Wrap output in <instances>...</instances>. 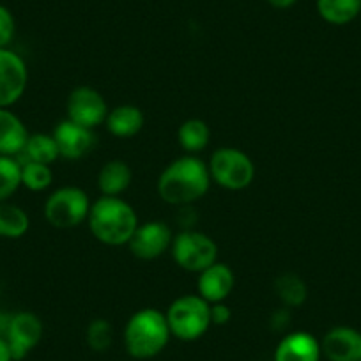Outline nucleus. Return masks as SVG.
Listing matches in <instances>:
<instances>
[{"instance_id":"obj_1","label":"nucleus","mask_w":361,"mask_h":361,"mask_svg":"<svg viewBox=\"0 0 361 361\" xmlns=\"http://www.w3.org/2000/svg\"><path fill=\"white\" fill-rule=\"evenodd\" d=\"M207 163L195 154L173 159L158 177V195L170 206H190L202 199L211 186Z\"/></svg>"},{"instance_id":"obj_2","label":"nucleus","mask_w":361,"mask_h":361,"mask_svg":"<svg viewBox=\"0 0 361 361\" xmlns=\"http://www.w3.org/2000/svg\"><path fill=\"white\" fill-rule=\"evenodd\" d=\"M87 225L90 234L106 246H123L130 243L140 225L137 211L121 197L102 195L90 204Z\"/></svg>"},{"instance_id":"obj_3","label":"nucleus","mask_w":361,"mask_h":361,"mask_svg":"<svg viewBox=\"0 0 361 361\" xmlns=\"http://www.w3.org/2000/svg\"><path fill=\"white\" fill-rule=\"evenodd\" d=\"M165 312L158 308H142L128 319L123 340L128 354L135 360H151L163 353L170 342Z\"/></svg>"},{"instance_id":"obj_4","label":"nucleus","mask_w":361,"mask_h":361,"mask_svg":"<svg viewBox=\"0 0 361 361\" xmlns=\"http://www.w3.org/2000/svg\"><path fill=\"white\" fill-rule=\"evenodd\" d=\"M172 336L193 342L211 328V305L199 294H185L170 303L165 312Z\"/></svg>"},{"instance_id":"obj_5","label":"nucleus","mask_w":361,"mask_h":361,"mask_svg":"<svg viewBox=\"0 0 361 361\" xmlns=\"http://www.w3.org/2000/svg\"><path fill=\"white\" fill-rule=\"evenodd\" d=\"M209 176L213 183L231 192L248 188L255 179V165L245 151L235 147H220L211 154Z\"/></svg>"},{"instance_id":"obj_6","label":"nucleus","mask_w":361,"mask_h":361,"mask_svg":"<svg viewBox=\"0 0 361 361\" xmlns=\"http://www.w3.org/2000/svg\"><path fill=\"white\" fill-rule=\"evenodd\" d=\"M89 195L78 186H62L50 193L44 202V218L55 228H76L87 221L90 211Z\"/></svg>"},{"instance_id":"obj_7","label":"nucleus","mask_w":361,"mask_h":361,"mask_svg":"<svg viewBox=\"0 0 361 361\" xmlns=\"http://www.w3.org/2000/svg\"><path fill=\"white\" fill-rule=\"evenodd\" d=\"M170 250L177 266L190 273H200L218 259L214 239L200 231H183L176 234Z\"/></svg>"},{"instance_id":"obj_8","label":"nucleus","mask_w":361,"mask_h":361,"mask_svg":"<svg viewBox=\"0 0 361 361\" xmlns=\"http://www.w3.org/2000/svg\"><path fill=\"white\" fill-rule=\"evenodd\" d=\"M109 112V105L102 92L89 85H80L73 89L66 102V119L89 130L105 124Z\"/></svg>"},{"instance_id":"obj_9","label":"nucleus","mask_w":361,"mask_h":361,"mask_svg":"<svg viewBox=\"0 0 361 361\" xmlns=\"http://www.w3.org/2000/svg\"><path fill=\"white\" fill-rule=\"evenodd\" d=\"M29 69L11 48H0V109H11L25 94Z\"/></svg>"},{"instance_id":"obj_10","label":"nucleus","mask_w":361,"mask_h":361,"mask_svg":"<svg viewBox=\"0 0 361 361\" xmlns=\"http://www.w3.org/2000/svg\"><path fill=\"white\" fill-rule=\"evenodd\" d=\"M4 338L11 349L13 361H22L43 338V322L32 312H16L11 315Z\"/></svg>"},{"instance_id":"obj_11","label":"nucleus","mask_w":361,"mask_h":361,"mask_svg":"<svg viewBox=\"0 0 361 361\" xmlns=\"http://www.w3.org/2000/svg\"><path fill=\"white\" fill-rule=\"evenodd\" d=\"M172 239L173 234L165 221L151 220L138 225L128 246L137 259L152 260L161 257L170 248Z\"/></svg>"},{"instance_id":"obj_12","label":"nucleus","mask_w":361,"mask_h":361,"mask_svg":"<svg viewBox=\"0 0 361 361\" xmlns=\"http://www.w3.org/2000/svg\"><path fill=\"white\" fill-rule=\"evenodd\" d=\"M54 138L57 142L61 158L66 159H80L89 154L96 145L94 130H89L85 126L64 119L55 126Z\"/></svg>"},{"instance_id":"obj_13","label":"nucleus","mask_w":361,"mask_h":361,"mask_svg":"<svg viewBox=\"0 0 361 361\" xmlns=\"http://www.w3.org/2000/svg\"><path fill=\"white\" fill-rule=\"evenodd\" d=\"M321 353L328 361H361V333L349 326L331 328L322 336Z\"/></svg>"},{"instance_id":"obj_14","label":"nucleus","mask_w":361,"mask_h":361,"mask_svg":"<svg viewBox=\"0 0 361 361\" xmlns=\"http://www.w3.org/2000/svg\"><path fill=\"white\" fill-rule=\"evenodd\" d=\"M235 286L234 271L231 266L224 262H214L209 267L199 273V280H197V290L199 296L204 298L209 305L221 303L231 296Z\"/></svg>"},{"instance_id":"obj_15","label":"nucleus","mask_w":361,"mask_h":361,"mask_svg":"<svg viewBox=\"0 0 361 361\" xmlns=\"http://www.w3.org/2000/svg\"><path fill=\"white\" fill-rule=\"evenodd\" d=\"M321 342L308 331H293L275 349V361H321Z\"/></svg>"},{"instance_id":"obj_16","label":"nucleus","mask_w":361,"mask_h":361,"mask_svg":"<svg viewBox=\"0 0 361 361\" xmlns=\"http://www.w3.org/2000/svg\"><path fill=\"white\" fill-rule=\"evenodd\" d=\"M29 135L23 121L13 110L0 109V154L13 158L22 154Z\"/></svg>"},{"instance_id":"obj_17","label":"nucleus","mask_w":361,"mask_h":361,"mask_svg":"<svg viewBox=\"0 0 361 361\" xmlns=\"http://www.w3.org/2000/svg\"><path fill=\"white\" fill-rule=\"evenodd\" d=\"M145 124L144 112L135 105H119L106 116L105 126L117 138H131L142 131Z\"/></svg>"},{"instance_id":"obj_18","label":"nucleus","mask_w":361,"mask_h":361,"mask_svg":"<svg viewBox=\"0 0 361 361\" xmlns=\"http://www.w3.org/2000/svg\"><path fill=\"white\" fill-rule=\"evenodd\" d=\"M133 180L130 165L123 159H110L98 173V188L105 197H121Z\"/></svg>"},{"instance_id":"obj_19","label":"nucleus","mask_w":361,"mask_h":361,"mask_svg":"<svg viewBox=\"0 0 361 361\" xmlns=\"http://www.w3.org/2000/svg\"><path fill=\"white\" fill-rule=\"evenodd\" d=\"M319 16L329 25H347L361 13V0H317Z\"/></svg>"},{"instance_id":"obj_20","label":"nucleus","mask_w":361,"mask_h":361,"mask_svg":"<svg viewBox=\"0 0 361 361\" xmlns=\"http://www.w3.org/2000/svg\"><path fill=\"white\" fill-rule=\"evenodd\" d=\"M177 142L188 154L204 151L211 142L209 124L197 117L186 119L177 130Z\"/></svg>"},{"instance_id":"obj_21","label":"nucleus","mask_w":361,"mask_h":361,"mask_svg":"<svg viewBox=\"0 0 361 361\" xmlns=\"http://www.w3.org/2000/svg\"><path fill=\"white\" fill-rule=\"evenodd\" d=\"M30 218L16 204L0 202V238L20 239L29 232Z\"/></svg>"},{"instance_id":"obj_22","label":"nucleus","mask_w":361,"mask_h":361,"mask_svg":"<svg viewBox=\"0 0 361 361\" xmlns=\"http://www.w3.org/2000/svg\"><path fill=\"white\" fill-rule=\"evenodd\" d=\"M275 294L286 307L298 308L307 301L308 287L296 273H286L275 280Z\"/></svg>"},{"instance_id":"obj_23","label":"nucleus","mask_w":361,"mask_h":361,"mask_svg":"<svg viewBox=\"0 0 361 361\" xmlns=\"http://www.w3.org/2000/svg\"><path fill=\"white\" fill-rule=\"evenodd\" d=\"M22 154L25 156V161H37L44 163V165H51V163L61 158L54 135L48 133L29 135V140H27Z\"/></svg>"},{"instance_id":"obj_24","label":"nucleus","mask_w":361,"mask_h":361,"mask_svg":"<svg viewBox=\"0 0 361 361\" xmlns=\"http://www.w3.org/2000/svg\"><path fill=\"white\" fill-rule=\"evenodd\" d=\"M22 186V163L13 156L0 154V202H8Z\"/></svg>"},{"instance_id":"obj_25","label":"nucleus","mask_w":361,"mask_h":361,"mask_svg":"<svg viewBox=\"0 0 361 361\" xmlns=\"http://www.w3.org/2000/svg\"><path fill=\"white\" fill-rule=\"evenodd\" d=\"M54 183V170L50 165L37 161L22 163V186L30 192H44Z\"/></svg>"},{"instance_id":"obj_26","label":"nucleus","mask_w":361,"mask_h":361,"mask_svg":"<svg viewBox=\"0 0 361 361\" xmlns=\"http://www.w3.org/2000/svg\"><path fill=\"white\" fill-rule=\"evenodd\" d=\"M85 340L87 345L94 350V353H105V350H109L114 342V328L110 324V321H106L103 317L92 319L89 322V326H87Z\"/></svg>"},{"instance_id":"obj_27","label":"nucleus","mask_w":361,"mask_h":361,"mask_svg":"<svg viewBox=\"0 0 361 361\" xmlns=\"http://www.w3.org/2000/svg\"><path fill=\"white\" fill-rule=\"evenodd\" d=\"M16 22L13 13L6 6L0 4V48H9L11 41L15 39Z\"/></svg>"},{"instance_id":"obj_28","label":"nucleus","mask_w":361,"mask_h":361,"mask_svg":"<svg viewBox=\"0 0 361 361\" xmlns=\"http://www.w3.org/2000/svg\"><path fill=\"white\" fill-rule=\"evenodd\" d=\"M231 319H232V312L224 301H221V303L211 305V324L225 326L231 322Z\"/></svg>"},{"instance_id":"obj_29","label":"nucleus","mask_w":361,"mask_h":361,"mask_svg":"<svg viewBox=\"0 0 361 361\" xmlns=\"http://www.w3.org/2000/svg\"><path fill=\"white\" fill-rule=\"evenodd\" d=\"M0 361H13L11 349H9L8 342L2 336H0Z\"/></svg>"},{"instance_id":"obj_30","label":"nucleus","mask_w":361,"mask_h":361,"mask_svg":"<svg viewBox=\"0 0 361 361\" xmlns=\"http://www.w3.org/2000/svg\"><path fill=\"white\" fill-rule=\"evenodd\" d=\"M298 0H267V4L273 6L275 9H289L296 4Z\"/></svg>"},{"instance_id":"obj_31","label":"nucleus","mask_w":361,"mask_h":361,"mask_svg":"<svg viewBox=\"0 0 361 361\" xmlns=\"http://www.w3.org/2000/svg\"><path fill=\"white\" fill-rule=\"evenodd\" d=\"M360 16H361V13H360Z\"/></svg>"}]
</instances>
